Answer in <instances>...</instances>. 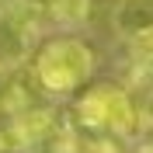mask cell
<instances>
[{
	"mask_svg": "<svg viewBox=\"0 0 153 153\" xmlns=\"http://www.w3.org/2000/svg\"><path fill=\"white\" fill-rule=\"evenodd\" d=\"M35 84L49 94H70L76 87H84L94 73V52L80 38H52L38 49L31 63Z\"/></svg>",
	"mask_w": 153,
	"mask_h": 153,
	"instance_id": "1",
	"label": "cell"
},
{
	"mask_svg": "<svg viewBox=\"0 0 153 153\" xmlns=\"http://www.w3.org/2000/svg\"><path fill=\"white\" fill-rule=\"evenodd\" d=\"M35 21L38 18L31 10H25L21 4L0 7V66L4 70L21 66L31 56V45H35V35H38Z\"/></svg>",
	"mask_w": 153,
	"mask_h": 153,
	"instance_id": "2",
	"label": "cell"
},
{
	"mask_svg": "<svg viewBox=\"0 0 153 153\" xmlns=\"http://www.w3.org/2000/svg\"><path fill=\"white\" fill-rule=\"evenodd\" d=\"M111 28L125 42L153 35V0H118L111 10Z\"/></svg>",
	"mask_w": 153,
	"mask_h": 153,
	"instance_id": "3",
	"label": "cell"
},
{
	"mask_svg": "<svg viewBox=\"0 0 153 153\" xmlns=\"http://www.w3.org/2000/svg\"><path fill=\"white\" fill-rule=\"evenodd\" d=\"M139 122H143V111L132 105L129 91H122V87H111V105H108V136L129 139V136L139 129Z\"/></svg>",
	"mask_w": 153,
	"mask_h": 153,
	"instance_id": "4",
	"label": "cell"
},
{
	"mask_svg": "<svg viewBox=\"0 0 153 153\" xmlns=\"http://www.w3.org/2000/svg\"><path fill=\"white\" fill-rule=\"evenodd\" d=\"M108 105H111V87H91L76 101V122L87 132H108Z\"/></svg>",
	"mask_w": 153,
	"mask_h": 153,
	"instance_id": "5",
	"label": "cell"
},
{
	"mask_svg": "<svg viewBox=\"0 0 153 153\" xmlns=\"http://www.w3.org/2000/svg\"><path fill=\"white\" fill-rule=\"evenodd\" d=\"M45 18H52L63 28H76V25H84L91 18V0H52Z\"/></svg>",
	"mask_w": 153,
	"mask_h": 153,
	"instance_id": "6",
	"label": "cell"
},
{
	"mask_svg": "<svg viewBox=\"0 0 153 153\" xmlns=\"http://www.w3.org/2000/svg\"><path fill=\"white\" fill-rule=\"evenodd\" d=\"M76 153H118V146L111 136H94V139H84L76 146Z\"/></svg>",
	"mask_w": 153,
	"mask_h": 153,
	"instance_id": "7",
	"label": "cell"
},
{
	"mask_svg": "<svg viewBox=\"0 0 153 153\" xmlns=\"http://www.w3.org/2000/svg\"><path fill=\"white\" fill-rule=\"evenodd\" d=\"M129 49H132V56L139 63L153 66V35H143V38H136V42H129Z\"/></svg>",
	"mask_w": 153,
	"mask_h": 153,
	"instance_id": "8",
	"label": "cell"
},
{
	"mask_svg": "<svg viewBox=\"0 0 153 153\" xmlns=\"http://www.w3.org/2000/svg\"><path fill=\"white\" fill-rule=\"evenodd\" d=\"M150 111H153V105H150Z\"/></svg>",
	"mask_w": 153,
	"mask_h": 153,
	"instance_id": "9",
	"label": "cell"
},
{
	"mask_svg": "<svg viewBox=\"0 0 153 153\" xmlns=\"http://www.w3.org/2000/svg\"><path fill=\"white\" fill-rule=\"evenodd\" d=\"M7 153H14V150H7Z\"/></svg>",
	"mask_w": 153,
	"mask_h": 153,
	"instance_id": "10",
	"label": "cell"
}]
</instances>
